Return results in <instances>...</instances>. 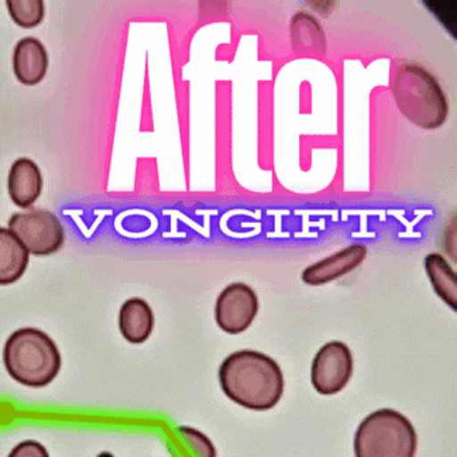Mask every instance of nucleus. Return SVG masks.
<instances>
[{"instance_id":"nucleus-8","label":"nucleus","mask_w":457,"mask_h":457,"mask_svg":"<svg viewBox=\"0 0 457 457\" xmlns=\"http://www.w3.org/2000/svg\"><path fill=\"white\" fill-rule=\"evenodd\" d=\"M366 256V245L359 243L347 245L346 249L340 250L332 256L306 267L303 271V281L312 287L332 283L335 279L356 270L364 262Z\"/></svg>"},{"instance_id":"nucleus-13","label":"nucleus","mask_w":457,"mask_h":457,"mask_svg":"<svg viewBox=\"0 0 457 457\" xmlns=\"http://www.w3.org/2000/svg\"><path fill=\"white\" fill-rule=\"evenodd\" d=\"M291 37L296 53L306 55H323L327 51V38L320 21L308 13H298L291 23Z\"/></svg>"},{"instance_id":"nucleus-16","label":"nucleus","mask_w":457,"mask_h":457,"mask_svg":"<svg viewBox=\"0 0 457 457\" xmlns=\"http://www.w3.org/2000/svg\"><path fill=\"white\" fill-rule=\"evenodd\" d=\"M179 434L182 435V437L188 442L189 446L194 449L196 456L198 457H216L218 453H216L215 445L212 444V441L206 436L205 434H202L201 430L195 429V428L191 427H179Z\"/></svg>"},{"instance_id":"nucleus-7","label":"nucleus","mask_w":457,"mask_h":457,"mask_svg":"<svg viewBox=\"0 0 457 457\" xmlns=\"http://www.w3.org/2000/svg\"><path fill=\"white\" fill-rule=\"evenodd\" d=\"M259 313V296L247 284L235 283L219 294L215 320L228 335H240L252 327Z\"/></svg>"},{"instance_id":"nucleus-10","label":"nucleus","mask_w":457,"mask_h":457,"mask_svg":"<svg viewBox=\"0 0 457 457\" xmlns=\"http://www.w3.org/2000/svg\"><path fill=\"white\" fill-rule=\"evenodd\" d=\"M47 50L40 40L24 37L16 44L13 53V71L17 81L26 87L40 84L47 74Z\"/></svg>"},{"instance_id":"nucleus-14","label":"nucleus","mask_w":457,"mask_h":457,"mask_svg":"<svg viewBox=\"0 0 457 457\" xmlns=\"http://www.w3.org/2000/svg\"><path fill=\"white\" fill-rule=\"evenodd\" d=\"M425 270L437 296L456 311L457 277L451 264L439 253H430L425 259Z\"/></svg>"},{"instance_id":"nucleus-1","label":"nucleus","mask_w":457,"mask_h":457,"mask_svg":"<svg viewBox=\"0 0 457 457\" xmlns=\"http://www.w3.org/2000/svg\"><path fill=\"white\" fill-rule=\"evenodd\" d=\"M219 383L228 400L247 410L269 411L283 398L281 367L256 350L228 354L219 367Z\"/></svg>"},{"instance_id":"nucleus-3","label":"nucleus","mask_w":457,"mask_h":457,"mask_svg":"<svg viewBox=\"0 0 457 457\" xmlns=\"http://www.w3.org/2000/svg\"><path fill=\"white\" fill-rule=\"evenodd\" d=\"M394 101L401 113L418 128H441L449 114V104L441 85L425 68L405 65L391 85Z\"/></svg>"},{"instance_id":"nucleus-17","label":"nucleus","mask_w":457,"mask_h":457,"mask_svg":"<svg viewBox=\"0 0 457 457\" xmlns=\"http://www.w3.org/2000/svg\"><path fill=\"white\" fill-rule=\"evenodd\" d=\"M7 457H50V454L40 442L24 441L14 446Z\"/></svg>"},{"instance_id":"nucleus-6","label":"nucleus","mask_w":457,"mask_h":457,"mask_svg":"<svg viewBox=\"0 0 457 457\" xmlns=\"http://www.w3.org/2000/svg\"><path fill=\"white\" fill-rule=\"evenodd\" d=\"M353 376V354L346 343L323 345L313 357L311 381L320 395H335L349 384Z\"/></svg>"},{"instance_id":"nucleus-9","label":"nucleus","mask_w":457,"mask_h":457,"mask_svg":"<svg viewBox=\"0 0 457 457\" xmlns=\"http://www.w3.org/2000/svg\"><path fill=\"white\" fill-rule=\"evenodd\" d=\"M7 191L14 205L31 208L43 192V177L38 165L30 158L16 160L9 171Z\"/></svg>"},{"instance_id":"nucleus-12","label":"nucleus","mask_w":457,"mask_h":457,"mask_svg":"<svg viewBox=\"0 0 457 457\" xmlns=\"http://www.w3.org/2000/svg\"><path fill=\"white\" fill-rule=\"evenodd\" d=\"M30 253L9 228H0V286L17 283L28 270Z\"/></svg>"},{"instance_id":"nucleus-5","label":"nucleus","mask_w":457,"mask_h":457,"mask_svg":"<svg viewBox=\"0 0 457 457\" xmlns=\"http://www.w3.org/2000/svg\"><path fill=\"white\" fill-rule=\"evenodd\" d=\"M9 230L33 256H51L65 243L64 226L55 213L46 209L14 213L9 219Z\"/></svg>"},{"instance_id":"nucleus-4","label":"nucleus","mask_w":457,"mask_h":457,"mask_svg":"<svg viewBox=\"0 0 457 457\" xmlns=\"http://www.w3.org/2000/svg\"><path fill=\"white\" fill-rule=\"evenodd\" d=\"M417 446L414 425L405 415L390 408L367 415L354 435L356 457H415Z\"/></svg>"},{"instance_id":"nucleus-11","label":"nucleus","mask_w":457,"mask_h":457,"mask_svg":"<svg viewBox=\"0 0 457 457\" xmlns=\"http://www.w3.org/2000/svg\"><path fill=\"white\" fill-rule=\"evenodd\" d=\"M154 312L143 298H130L119 311V330L131 345H143L154 330Z\"/></svg>"},{"instance_id":"nucleus-15","label":"nucleus","mask_w":457,"mask_h":457,"mask_svg":"<svg viewBox=\"0 0 457 457\" xmlns=\"http://www.w3.org/2000/svg\"><path fill=\"white\" fill-rule=\"evenodd\" d=\"M7 11L21 29L37 28L44 19L43 0H7Z\"/></svg>"},{"instance_id":"nucleus-2","label":"nucleus","mask_w":457,"mask_h":457,"mask_svg":"<svg viewBox=\"0 0 457 457\" xmlns=\"http://www.w3.org/2000/svg\"><path fill=\"white\" fill-rule=\"evenodd\" d=\"M4 363L9 376L21 386L43 388L57 378L62 366L60 350L47 333L21 328L7 337Z\"/></svg>"},{"instance_id":"nucleus-18","label":"nucleus","mask_w":457,"mask_h":457,"mask_svg":"<svg viewBox=\"0 0 457 457\" xmlns=\"http://www.w3.org/2000/svg\"><path fill=\"white\" fill-rule=\"evenodd\" d=\"M98 457H114L113 454L109 453V452H102L101 454H98Z\"/></svg>"}]
</instances>
